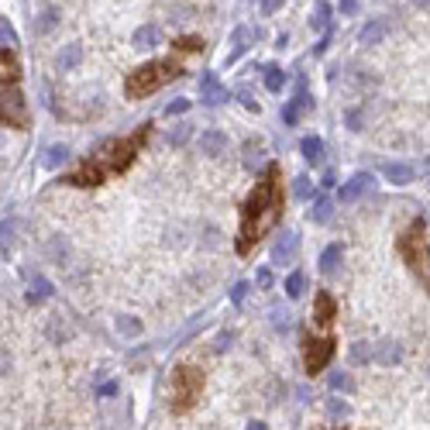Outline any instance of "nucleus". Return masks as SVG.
Here are the masks:
<instances>
[{"instance_id": "obj_1", "label": "nucleus", "mask_w": 430, "mask_h": 430, "mask_svg": "<svg viewBox=\"0 0 430 430\" xmlns=\"http://www.w3.org/2000/svg\"><path fill=\"white\" fill-rule=\"evenodd\" d=\"M286 210V189H282V169L279 162H268L261 175L255 179V189L248 193V200L241 203V221H238V255L248 258L258 245L268 238V231H275V224L282 221Z\"/></svg>"}, {"instance_id": "obj_2", "label": "nucleus", "mask_w": 430, "mask_h": 430, "mask_svg": "<svg viewBox=\"0 0 430 430\" xmlns=\"http://www.w3.org/2000/svg\"><path fill=\"white\" fill-rule=\"evenodd\" d=\"M152 124L145 121V124H138L131 135H121V138H107V141H100L86 159H80L73 169L66 172L59 182L62 186H76V189H93V186H103L107 179H114V175H121V172H128L135 166V159L141 155V148L148 145V138H152Z\"/></svg>"}, {"instance_id": "obj_3", "label": "nucleus", "mask_w": 430, "mask_h": 430, "mask_svg": "<svg viewBox=\"0 0 430 430\" xmlns=\"http://www.w3.org/2000/svg\"><path fill=\"white\" fill-rule=\"evenodd\" d=\"M334 324H338V300L327 289H320L313 296L310 331L303 338V368H307V375H320L327 368V361L334 358V351H338Z\"/></svg>"}, {"instance_id": "obj_4", "label": "nucleus", "mask_w": 430, "mask_h": 430, "mask_svg": "<svg viewBox=\"0 0 430 430\" xmlns=\"http://www.w3.org/2000/svg\"><path fill=\"white\" fill-rule=\"evenodd\" d=\"M0 103H3V128H14V131H28L31 128V110H28V100L21 93V62L14 55V49H0Z\"/></svg>"}, {"instance_id": "obj_5", "label": "nucleus", "mask_w": 430, "mask_h": 430, "mask_svg": "<svg viewBox=\"0 0 430 430\" xmlns=\"http://www.w3.org/2000/svg\"><path fill=\"white\" fill-rule=\"evenodd\" d=\"M396 255L410 268V275L420 279V286L430 293V241H427V221H424V217H413V221L399 231V238H396Z\"/></svg>"}, {"instance_id": "obj_6", "label": "nucleus", "mask_w": 430, "mask_h": 430, "mask_svg": "<svg viewBox=\"0 0 430 430\" xmlns=\"http://www.w3.org/2000/svg\"><path fill=\"white\" fill-rule=\"evenodd\" d=\"M179 76H182V62L175 55H169V59H152V62L138 66L124 80V93H128V100H145V96L159 93L162 86L179 80Z\"/></svg>"}, {"instance_id": "obj_7", "label": "nucleus", "mask_w": 430, "mask_h": 430, "mask_svg": "<svg viewBox=\"0 0 430 430\" xmlns=\"http://www.w3.org/2000/svg\"><path fill=\"white\" fill-rule=\"evenodd\" d=\"M203 393V368L200 365H175L172 368V386H169V410L172 413H189L200 403Z\"/></svg>"}, {"instance_id": "obj_8", "label": "nucleus", "mask_w": 430, "mask_h": 430, "mask_svg": "<svg viewBox=\"0 0 430 430\" xmlns=\"http://www.w3.org/2000/svg\"><path fill=\"white\" fill-rule=\"evenodd\" d=\"M227 100H231L227 86L221 83L214 73H203V76H200V103H207V107H221V103H227Z\"/></svg>"}, {"instance_id": "obj_9", "label": "nucleus", "mask_w": 430, "mask_h": 430, "mask_svg": "<svg viewBox=\"0 0 430 430\" xmlns=\"http://www.w3.org/2000/svg\"><path fill=\"white\" fill-rule=\"evenodd\" d=\"M310 103H313V100H310V93H307V83H296V96L282 107V124H289V128H293V124L300 121V114H303V110H310Z\"/></svg>"}, {"instance_id": "obj_10", "label": "nucleus", "mask_w": 430, "mask_h": 430, "mask_svg": "<svg viewBox=\"0 0 430 430\" xmlns=\"http://www.w3.org/2000/svg\"><path fill=\"white\" fill-rule=\"evenodd\" d=\"M200 152L207 155V159H221L224 152H227V135L224 131H200Z\"/></svg>"}, {"instance_id": "obj_11", "label": "nucleus", "mask_w": 430, "mask_h": 430, "mask_svg": "<svg viewBox=\"0 0 430 430\" xmlns=\"http://www.w3.org/2000/svg\"><path fill=\"white\" fill-rule=\"evenodd\" d=\"M368 186H372V175H368V172H354L341 189H338V200H341V203H354V200H358Z\"/></svg>"}, {"instance_id": "obj_12", "label": "nucleus", "mask_w": 430, "mask_h": 430, "mask_svg": "<svg viewBox=\"0 0 430 430\" xmlns=\"http://www.w3.org/2000/svg\"><path fill=\"white\" fill-rule=\"evenodd\" d=\"M382 175H386L393 186H406V182H413L417 169L406 166V162H386V166H382Z\"/></svg>"}, {"instance_id": "obj_13", "label": "nucleus", "mask_w": 430, "mask_h": 430, "mask_svg": "<svg viewBox=\"0 0 430 430\" xmlns=\"http://www.w3.org/2000/svg\"><path fill=\"white\" fill-rule=\"evenodd\" d=\"M131 42H135V49H152V45L162 42V31H159V24H141V28L131 35Z\"/></svg>"}, {"instance_id": "obj_14", "label": "nucleus", "mask_w": 430, "mask_h": 430, "mask_svg": "<svg viewBox=\"0 0 430 430\" xmlns=\"http://www.w3.org/2000/svg\"><path fill=\"white\" fill-rule=\"evenodd\" d=\"M300 152H303V159H307L310 166H320V162H324V141H320L317 135H307V138L300 141Z\"/></svg>"}, {"instance_id": "obj_15", "label": "nucleus", "mask_w": 430, "mask_h": 430, "mask_svg": "<svg viewBox=\"0 0 430 430\" xmlns=\"http://www.w3.org/2000/svg\"><path fill=\"white\" fill-rule=\"evenodd\" d=\"M386 31H389V24H386V21H368V24L361 28V45H365V49L379 45V42L386 38Z\"/></svg>"}, {"instance_id": "obj_16", "label": "nucleus", "mask_w": 430, "mask_h": 430, "mask_svg": "<svg viewBox=\"0 0 430 430\" xmlns=\"http://www.w3.org/2000/svg\"><path fill=\"white\" fill-rule=\"evenodd\" d=\"M49 296H52V282L45 275H35L31 286H28V303H45Z\"/></svg>"}, {"instance_id": "obj_17", "label": "nucleus", "mask_w": 430, "mask_h": 430, "mask_svg": "<svg viewBox=\"0 0 430 430\" xmlns=\"http://www.w3.org/2000/svg\"><path fill=\"white\" fill-rule=\"evenodd\" d=\"M293 252H296V231H286V234L275 241L272 258H275V261H289V258H293Z\"/></svg>"}, {"instance_id": "obj_18", "label": "nucleus", "mask_w": 430, "mask_h": 430, "mask_svg": "<svg viewBox=\"0 0 430 430\" xmlns=\"http://www.w3.org/2000/svg\"><path fill=\"white\" fill-rule=\"evenodd\" d=\"M80 59H83V45H66V52H59L55 66H59L62 73H69V69L80 66Z\"/></svg>"}, {"instance_id": "obj_19", "label": "nucleus", "mask_w": 430, "mask_h": 430, "mask_svg": "<svg viewBox=\"0 0 430 430\" xmlns=\"http://www.w3.org/2000/svg\"><path fill=\"white\" fill-rule=\"evenodd\" d=\"M69 159V145H49L45 148V155H42V162L45 166H62Z\"/></svg>"}, {"instance_id": "obj_20", "label": "nucleus", "mask_w": 430, "mask_h": 430, "mask_svg": "<svg viewBox=\"0 0 430 430\" xmlns=\"http://www.w3.org/2000/svg\"><path fill=\"white\" fill-rule=\"evenodd\" d=\"M341 245H331V248H324V255H320V272H334L338 265H341Z\"/></svg>"}, {"instance_id": "obj_21", "label": "nucleus", "mask_w": 430, "mask_h": 430, "mask_svg": "<svg viewBox=\"0 0 430 430\" xmlns=\"http://www.w3.org/2000/svg\"><path fill=\"white\" fill-rule=\"evenodd\" d=\"M145 327H141V320L138 317H117V334H124V338H138Z\"/></svg>"}, {"instance_id": "obj_22", "label": "nucleus", "mask_w": 430, "mask_h": 430, "mask_svg": "<svg viewBox=\"0 0 430 430\" xmlns=\"http://www.w3.org/2000/svg\"><path fill=\"white\" fill-rule=\"evenodd\" d=\"M55 17H59V14H55V7L42 10V14L35 17V31H38V35H49V31L55 28Z\"/></svg>"}, {"instance_id": "obj_23", "label": "nucleus", "mask_w": 430, "mask_h": 430, "mask_svg": "<svg viewBox=\"0 0 430 430\" xmlns=\"http://www.w3.org/2000/svg\"><path fill=\"white\" fill-rule=\"evenodd\" d=\"M286 80H289V76H286L279 66H268V69H265V86H268L272 93H279V89L286 86Z\"/></svg>"}, {"instance_id": "obj_24", "label": "nucleus", "mask_w": 430, "mask_h": 430, "mask_svg": "<svg viewBox=\"0 0 430 430\" xmlns=\"http://www.w3.org/2000/svg\"><path fill=\"white\" fill-rule=\"evenodd\" d=\"M379 347H382V351H379L375 358H379L382 365H393V361H399V344H396V341H382Z\"/></svg>"}, {"instance_id": "obj_25", "label": "nucleus", "mask_w": 430, "mask_h": 430, "mask_svg": "<svg viewBox=\"0 0 430 430\" xmlns=\"http://www.w3.org/2000/svg\"><path fill=\"white\" fill-rule=\"evenodd\" d=\"M248 38H252V35H248V28H238V31H234V52L227 55V62H234L238 55H245V49H248Z\"/></svg>"}, {"instance_id": "obj_26", "label": "nucleus", "mask_w": 430, "mask_h": 430, "mask_svg": "<svg viewBox=\"0 0 430 430\" xmlns=\"http://www.w3.org/2000/svg\"><path fill=\"white\" fill-rule=\"evenodd\" d=\"M303 282H307V275H303V272H289V279H286V296H289V300H296V296L303 293Z\"/></svg>"}, {"instance_id": "obj_27", "label": "nucleus", "mask_w": 430, "mask_h": 430, "mask_svg": "<svg viewBox=\"0 0 430 430\" xmlns=\"http://www.w3.org/2000/svg\"><path fill=\"white\" fill-rule=\"evenodd\" d=\"M293 186H296L293 193H296L300 200H310V196H313V182H310L307 175H296V182H293Z\"/></svg>"}, {"instance_id": "obj_28", "label": "nucleus", "mask_w": 430, "mask_h": 430, "mask_svg": "<svg viewBox=\"0 0 430 430\" xmlns=\"http://www.w3.org/2000/svg\"><path fill=\"white\" fill-rule=\"evenodd\" d=\"M310 217H313L317 224H327V217H331V203H327V200H317L313 210H310Z\"/></svg>"}, {"instance_id": "obj_29", "label": "nucleus", "mask_w": 430, "mask_h": 430, "mask_svg": "<svg viewBox=\"0 0 430 430\" xmlns=\"http://www.w3.org/2000/svg\"><path fill=\"white\" fill-rule=\"evenodd\" d=\"M327 382H331V389H334V393H347V389H351V379H347L344 372H331V379H327Z\"/></svg>"}, {"instance_id": "obj_30", "label": "nucleus", "mask_w": 430, "mask_h": 430, "mask_svg": "<svg viewBox=\"0 0 430 430\" xmlns=\"http://www.w3.org/2000/svg\"><path fill=\"white\" fill-rule=\"evenodd\" d=\"M238 100H241V107H245V110H255V114H258V100H255V93H252L248 86H241V89H238Z\"/></svg>"}, {"instance_id": "obj_31", "label": "nucleus", "mask_w": 430, "mask_h": 430, "mask_svg": "<svg viewBox=\"0 0 430 430\" xmlns=\"http://www.w3.org/2000/svg\"><path fill=\"white\" fill-rule=\"evenodd\" d=\"M245 296H248V282H234V286H231V303H234V307H241V303H245Z\"/></svg>"}, {"instance_id": "obj_32", "label": "nucleus", "mask_w": 430, "mask_h": 430, "mask_svg": "<svg viewBox=\"0 0 430 430\" xmlns=\"http://www.w3.org/2000/svg\"><path fill=\"white\" fill-rule=\"evenodd\" d=\"M327 413H331L334 420H344V417H347V403H344V399H331V403H327Z\"/></svg>"}, {"instance_id": "obj_33", "label": "nucleus", "mask_w": 430, "mask_h": 430, "mask_svg": "<svg viewBox=\"0 0 430 430\" xmlns=\"http://www.w3.org/2000/svg\"><path fill=\"white\" fill-rule=\"evenodd\" d=\"M186 110H189V100H186V96H175V100H172V103H166V114H186Z\"/></svg>"}, {"instance_id": "obj_34", "label": "nucleus", "mask_w": 430, "mask_h": 430, "mask_svg": "<svg viewBox=\"0 0 430 430\" xmlns=\"http://www.w3.org/2000/svg\"><path fill=\"white\" fill-rule=\"evenodd\" d=\"M368 358H372V347H368V344H354V347H351V361L361 365V361H368Z\"/></svg>"}, {"instance_id": "obj_35", "label": "nucleus", "mask_w": 430, "mask_h": 430, "mask_svg": "<svg viewBox=\"0 0 430 430\" xmlns=\"http://www.w3.org/2000/svg\"><path fill=\"white\" fill-rule=\"evenodd\" d=\"M327 17H331V7H327V3H320V7H317V17H313V28H317V31H320V28H327Z\"/></svg>"}, {"instance_id": "obj_36", "label": "nucleus", "mask_w": 430, "mask_h": 430, "mask_svg": "<svg viewBox=\"0 0 430 430\" xmlns=\"http://www.w3.org/2000/svg\"><path fill=\"white\" fill-rule=\"evenodd\" d=\"M0 38H3V45H7V49H14V28H10V21H7V17L0 21Z\"/></svg>"}, {"instance_id": "obj_37", "label": "nucleus", "mask_w": 430, "mask_h": 430, "mask_svg": "<svg viewBox=\"0 0 430 430\" xmlns=\"http://www.w3.org/2000/svg\"><path fill=\"white\" fill-rule=\"evenodd\" d=\"M189 131H193V128H172V131H169V145H182V141L189 138Z\"/></svg>"}, {"instance_id": "obj_38", "label": "nucleus", "mask_w": 430, "mask_h": 430, "mask_svg": "<svg viewBox=\"0 0 430 430\" xmlns=\"http://www.w3.org/2000/svg\"><path fill=\"white\" fill-rule=\"evenodd\" d=\"M338 10H341V14H354V10H358V0H341Z\"/></svg>"}, {"instance_id": "obj_39", "label": "nucleus", "mask_w": 430, "mask_h": 430, "mask_svg": "<svg viewBox=\"0 0 430 430\" xmlns=\"http://www.w3.org/2000/svg\"><path fill=\"white\" fill-rule=\"evenodd\" d=\"M258 286H261V289H268V286H272V272H268V268H261V272H258Z\"/></svg>"}, {"instance_id": "obj_40", "label": "nucleus", "mask_w": 430, "mask_h": 430, "mask_svg": "<svg viewBox=\"0 0 430 430\" xmlns=\"http://www.w3.org/2000/svg\"><path fill=\"white\" fill-rule=\"evenodd\" d=\"M96 393H100V396H117V382H103Z\"/></svg>"}, {"instance_id": "obj_41", "label": "nucleus", "mask_w": 430, "mask_h": 430, "mask_svg": "<svg viewBox=\"0 0 430 430\" xmlns=\"http://www.w3.org/2000/svg\"><path fill=\"white\" fill-rule=\"evenodd\" d=\"M279 7H282V0H261V10H265V14H275Z\"/></svg>"}, {"instance_id": "obj_42", "label": "nucleus", "mask_w": 430, "mask_h": 430, "mask_svg": "<svg viewBox=\"0 0 430 430\" xmlns=\"http://www.w3.org/2000/svg\"><path fill=\"white\" fill-rule=\"evenodd\" d=\"M347 124H351V128H358V124H361V117H358V110H351V114H347Z\"/></svg>"}, {"instance_id": "obj_43", "label": "nucleus", "mask_w": 430, "mask_h": 430, "mask_svg": "<svg viewBox=\"0 0 430 430\" xmlns=\"http://www.w3.org/2000/svg\"><path fill=\"white\" fill-rule=\"evenodd\" d=\"M248 430H268V427H265L261 420H252V424H248Z\"/></svg>"}, {"instance_id": "obj_44", "label": "nucleus", "mask_w": 430, "mask_h": 430, "mask_svg": "<svg viewBox=\"0 0 430 430\" xmlns=\"http://www.w3.org/2000/svg\"><path fill=\"white\" fill-rule=\"evenodd\" d=\"M413 3H417V7H427L430 0H413Z\"/></svg>"}]
</instances>
